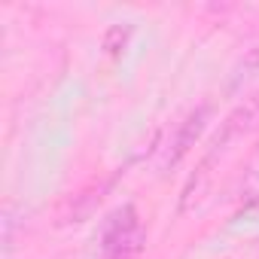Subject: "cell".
Instances as JSON below:
<instances>
[{
	"instance_id": "obj_1",
	"label": "cell",
	"mask_w": 259,
	"mask_h": 259,
	"mask_svg": "<svg viewBox=\"0 0 259 259\" xmlns=\"http://www.w3.org/2000/svg\"><path fill=\"white\" fill-rule=\"evenodd\" d=\"M144 241H147V235L138 220V210L132 204H125L104 226L101 250H104V259H135L144 250Z\"/></svg>"
},
{
	"instance_id": "obj_2",
	"label": "cell",
	"mask_w": 259,
	"mask_h": 259,
	"mask_svg": "<svg viewBox=\"0 0 259 259\" xmlns=\"http://www.w3.org/2000/svg\"><path fill=\"white\" fill-rule=\"evenodd\" d=\"M207 107H198V110H192L186 119H183V125H180V132H177V138H174V144H171V153L165 156V165H177L186 153H189V147L198 141V135L204 132V122H207Z\"/></svg>"
},
{
	"instance_id": "obj_3",
	"label": "cell",
	"mask_w": 259,
	"mask_h": 259,
	"mask_svg": "<svg viewBox=\"0 0 259 259\" xmlns=\"http://www.w3.org/2000/svg\"><path fill=\"white\" fill-rule=\"evenodd\" d=\"M132 34H135L132 25H110L107 34H104V49H107V55L119 58V55L128 49V40H132Z\"/></svg>"
}]
</instances>
